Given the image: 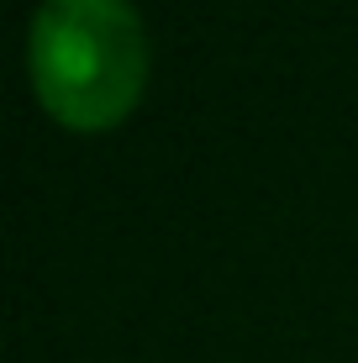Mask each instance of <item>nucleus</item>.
<instances>
[{
	"label": "nucleus",
	"mask_w": 358,
	"mask_h": 363,
	"mask_svg": "<svg viewBox=\"0 0 358 363\" xmlns=\"http://www.w3.org/2000/svg\"><path fill=\"white\" fill-rule=\"evenodd\" d=\"M27 79L58 127H121L147 84L142 16L127 0H43L27 27Z\"/></svg>",
	"instance_id": "f257e3e1"
}]
</instances>
